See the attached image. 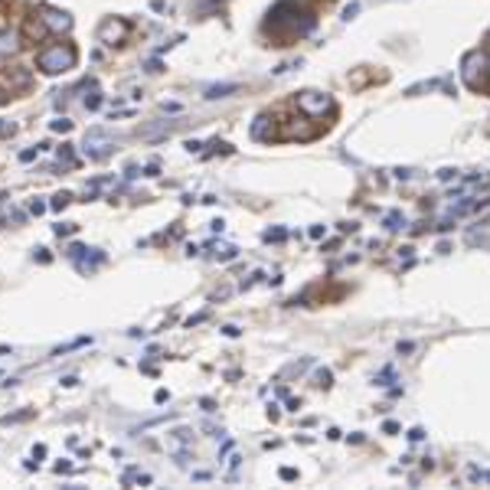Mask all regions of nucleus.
Wrapping results in <instances>:
<instances>
[{
  "mask_svg": "<svg viewBox=\"0 0 490 490\" xmlns=\"http://www.w3.org/2000/svg\"><path fill=\"white\" fill-rule=\"evenodd\" d=\"M314 30V13L308 7H301L297 0H281L274 3L272 13H268V23H265V33H272L278 43H295L301 36H308Z\"/></svg>",
  "mask_w": 490,
  "mask_h": 490,
  "instance_id": "f257e3e1",
  "label": "nucleus"
},
{
  "mask_svg": "<svg viewBox=\"0 0 490 490\" xmlns=\"http://www.w3.org/2000/svg\"><path fill=\"white\" fill-rule=\"evenodd\" d=\"M76 46L72 43H53L40 49V56H36V66L43 69L46 76H59V72H69V69L76 66Z\"/></svg>",
  "mask_w": 490,
  "mask_h": 490,
  "instance_id": "f03ea898",
  "label": "nucleus"
},
{
  "mask_svg": "<svg viewBox=\"0 0 490 490\" xmlns=\"http://www.w3.org/2000/svg\"><path fill=\"white\" fill-rule=\"evenodd\" d=\"M461 79L471 91H484L490 85V56L484 49H474L461 62Z\"/></svg>",
  "mask_w": 490,
  "mask_h": 490,
  "instance_id": "7ed1b4c3",
  "label": "nucleus"
},
{
  "mask_svg": "<svg viewBox=\"0 0 490 490\" xmlns=\"http://www.w3.org/2000/svg\"><path fill=\"white\" fill-rule=\"evenodd\" d=\"M82 150L89 154V160H105L114 150V137L105 134L102 128H91L89 134H85V144H82Z\"/></svg>",
  "mask_w": 490,
  "mask_h": 490,
  "instance_id": "20e7f679",
  "label": "nucleus"
},
{
  "mask_svg": "<svg viewBox=\"0 0 490 490\" xmlns=\"http://www.w3.org/2000/svg\"><path fill=\"white\" fill-rule=\"evenodd\" d=\"M297 108L308 114V118H314V114L331 112L333 102L327 98V95H320V91H304V95H297Z\"/></svg>",
  "mask_w": 490,
  "mask_h": 490,
  "instance_id": "39448f33",
  "label": "nucleus"
},
{
  "mask_svg": "<svg viewBox=\"0 0 490 490\" xmlns=\"http://www.w3.org/2000/svg\"><path fill=\"white\" fill-rule=\"evenodd\" d=\"M43 26H46V33H69L72 30V17L69 13H59V10H43Z\"/></svg>",
  "mask_w": 490,
  "mask_h": 490,
  "instance_id": "423d86ee",
  "label": "nucleus"
},
{
  "mask_svg": "<svg viewBox=\"0 0 490 490\" xmlns=\"http://www.w3.org/2000/svg\"><path fill=\"white\" fill-rule=\"evenodd\" d=\"M125 36H128V23H121V20H105L102 30H98V40H102V43H108V46L121 43Z\"/></svg>",
  "mask_w": 490,
  "mask_h": 490,
  "instance_id": "0eeeda50",
  "label": "nucleus"
},
{
  "mask_svg": "<svg viewBox=\"0 0 490 490\" xmlns=\"http://www.w3.org/2000/svg\"><path fill=\"white\" fill-rule=\"evenodd\" d=\"M0 82H3V85L10 89V95H13L17 89H26V85H30V76H26L20 66H13L10 72H3V76H0Z\"/></svg>",
  "mask_w": 490,
  "mask_h": 490,
  "instance_id": "6e6552de",
  "label": "nucleus"
},
{
  "mask_svg": "<svg viewBox=\"0 0 490 490\" xmlns=\"http://www.w3.org/2000/svg\"><path fill=\"white\" fill-rule=\"evenodd\" d=\"M252 137H259V141H272V137H278V134H274V121L268 118V114H259V118H255V125H252Z\"/></svg>",
  "mask_w": 490,
  "mask_h": 490,
  "instance_id": "1a4fd4ad",
  "label": "nucleus"
},
{
  "mask_svg": "<svg viewBox=\"0 0 490 490\" xmlns=\"http://www.w3.org/2000/svg\"><path fill=\"white\" fill-rule=\"evenodd\" d=\"M17 33L13 30H0V56H10L13 49H17Z\"/></svg>",
  "mask_w": 490,
  "mask_h": 490,
  "instance_id": "9d476101",
  "label": "nucleus"
},
{
  "mask_svg": "<svg viewBox=\"0 0 490 490\" xmlns=\"http://www.w3.org/2000/svg\"><path fill=\"white\" fill-rule=\"evenodd\" d=\"M229 91H239L236 82H226V85H213V89H206V98H226Z\"/></svg>",
  "mask_w": 490,
  "mask_h": 490,
  "instance_id": "9b49d317",
  "label": "nucleus"
},
{
  "mask_svg": "<svg viewBox=\"0 0 490 490\" xmlns=\"http://www.w3.org/2000/svg\"><path fill=\"white\" fill-rule=\"evenodd\" d=\"M69 203H72V196H69V193H56V196H53V203H49V206H53V209H66Z\"/></svg>",
  "mask_w": 490,
  "mask_h": 490,
  "instance_id": "f8f14e48",
  "label": "nucleus"
},
{
  "mask_svg": "<svg viewBox=\"0 0 490 490\" xmlns=\"http://www.w3.org/2000/svg\"><path fill=\"white\" fill-rule=\"evenodd\" d=\"M59 160H62L66 167H72V164H76V157H72V150H69V144H62V148H59Z\"/></svg>",
  "mask_w": 490,
  "mask_h": 490,
  "instance_id": "ddd939ff",
  "label": "nucleus"
},
{
  "mask_svg": "<svg viewBox=\"0 0 490 490\" xmlns=\"http://www.w3.org/2000/svg\"><path fill=\"white\" fill-rule=\"evenodd\" d=\"M53 131H62V134H66V131H72V121H69V118H56V121H53Z\"/></svg>",
  "mask_w": 490,
  "mask_h": 490,
  "instance_id": "4468645a",
  "label": "nucleus"
},
{
  "mask_svg": "<svg viewBox=\"0 0 490 490\" xmlns=\"http://www.w3.org/2000/svg\"><path fill=\"white\" fill-rule=\"evenodd\" d=\"M399 222H405L402 213H389V216H386V229H399Z\"/></svg>",
  "mask_w": 490,
  "mask_h": 490,
  "instance_id": "2eb2a0df",
  "label": "nucleus"
},
{
  "mask_svg": "<svg viewBox=\"0 0 490 490\" xmlns=\"http://www.w3.org/2000/svg\"><path fill=\"white\" fill-rule=\"evenodd\" d=\"M40 150H43V148H30V150H23V154H20V160H23V164H26V160H33L36 154H40Z\"/></svg>",
  "mask_w": 490,
  "mask_h": 490,
  "instance_id": "dca6fc26",
  "label": "nucleus"
},
{
  "mask_svg": "<svg viewBox=\"0 0 490 490\" xmlns=\"http://www.w3.org/2000/svg\"><path fill=\"white\" fill-rule=\"evenodd\" d=\"M265 239H285V232H281V229H268V232H265Z\"/></svg>",
  "mask_w": 490,
  "mask_h": 490,
  "instance_id": "f3484780",
  "label": "nucleus"
},
{
  "mask_svg": "<svg viewBox=\"0 0 490 490\" xmlns=\"http://www.w3.org/2000/svg\"><path fill=\"white\" fill-rule=\"evenodd\" d=\"M30 209H33L36 216H40V213H46V203H40V200H33V206H30Z\"/></svg>",
  "mask_w": 490,
  "mask_h": 490,
  "instance_id": "a211bd4d",
  "label": "nucleus"
},
{
  "mask_svg": "<svg viewBox=\"0 0 490 490\" xmlns=\"http://www.w3.org/2000/svg\"><path fill=\"white\" fill-rule=\"evenodd\" d=\"M317 379H320V386H331V373L324 369V373H317Z\"/></svg>",
  "mask_w": 490,
  "mask_h": 490,
  "instance_id": "6ab92c4d",
  "label": "nucleus"
},
{
  "mask_svg": "<svg viewBox=\"0 0 490 490\" xmlns=\"http://www.w3.org/2000/svg\"><path fill=\"white\" fill-rule=\"evenodd\" d=\"M3 102H7V91H0V105H3Z\"/></svg>",
  "mask_w": 490,
  "mask_h": 490,
  "instance_id": "aec40b11",
  "label": "nucleus"
},
{
  "mask_svg": "<svg viewBox=\"0 0 490 490\" xmlns=\"http://www.w3.org/2000/svg\"><path fill=\"white\" fill-rule=\"evenodd\" d=\"M487 43H490V33H487Z\"/></svg>",
  "mask_w": 490,
  "mask_h": 490,
  "instance_id": "412c9836",
  "label": "nucleus"
},
{
  "mask_svg": "<svg viewBox=\"0 0 490 490\" xmlns=\"http://www.w3.org/2000/svg\"><path fill=\"white\" fill-rule=\"evenodd\" d=\"M487 89H490V85H487Z\"/></svg>",
  "mask_w": 490,
  "mask_h": 490,
  "instance_id": "4be33fe9",
  "label": "nucleus"
}]
</instances>
